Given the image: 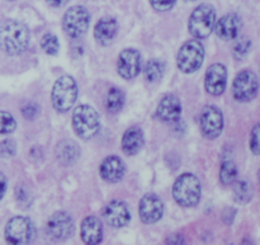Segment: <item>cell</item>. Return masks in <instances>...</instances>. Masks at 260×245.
I'll use <instances>...</instances> for the list:
<instances>
[{
  "mask_svg": "<svg viewBox=\"0 0 260 245\" xmlns=\"http://www.w3.org/2000/svg\"><path fill=\"white\" fill-rule=\"evenodd\" d=\"M29 30L19 20L10 19L0 25V50L7 55L17 56L29 45Z\"/></svg>",
  "mask_w": 260,
  "mask_h": 245,
  "instance_id": "obj_1",
  "label": "cell"
},
{
  "mask_svg": "<svg viewBox=\"0 0 260 245\" xmlns=\"http://www.w3.org/2000/svg\"><path fill=\"white\" fill-rule=\"evenodd\" d=\"M202 187L201 182L192 173L179 175L173 186V197L183 207H194L201 200Z\"/></svg>",
  "mask_w": 260,
  "mask_h": 245,
  "instance_id": "obj_2",
  "label": "cell"
},
{
  "mask_svg": "<svg viewBox=\"0 0 260 245\" xmlns=\"http://www.w3.org/2000/svg\"><path fill=\"white\" fill-rule=\"evenodd\" d=\"M78 98V84L73 76L63 75L56 80L52 88V99L53 108L57 112H68L73 108Z\"/></svg>",
  "mask_w": 260,
  "mask_h": 245,
  "instance_id": "obj_3",
  "label": "cell"
},
{
  "mask_svg": "<svg viewBox=\"0 0 260 245\" xmlns=\"http://www.w3.org/2000/svg\"><path fill=\"white\" fill-rule=\"evenodd\" d=\"M101 127L99 116L90 106H79L73 113V129L80 139L89 140L95 136Z\"/></svg>",
  "mask_w": 260,
  "mask_h": 245,
  "instance_id": "obj_4",
  "label": "cell"
},
{
  "mask_svg": "<svg viewBox=\"0 0 260 245\" xmlns=\"http://www.w3.org/2000/svg\"><path fill=\"white\" fill-rule=\"evenodd\" d=\"M216 10L211 4H201L193 10L188 22L189 33L196 38H206L215 28Z\"/></svg>",
  "mask_w": 260,
  "mask_h": 245,
  "instance_id": "obj_5",
  "label": "cell"
},
{
  "mask_svg": "<svg viewBox=\"0 0 260 245\" xmlns=\"http://www.w3.org/2000/svg\"><path fill=\"white\" fill-rule=\"evenodd\" d=\"M205 58V47L200 41H188L179 48L177 55V66L182 73L192 74L202 66Z\"/></svg>",
  "mask_w": 260,
  "mask_h": 245,
  "instance_id": "obj_6",
  "label": "cell"
},
{
  "mask_svg": "<svg viewBox=\"0 0 260 245\" xmlns=\"http://www.w3.org/2000/svg\"><path fill=\"white\" fill-rule=\"evenodd\" d=\"M36 235L35 225L24 216H15L5 226V240L10 244H29Z\"/></svg>",
  "mask_w": 260,
  "mask_h": 245,
  "instance_id": "obj_7",
  "label": "cell"
},
{
  "mask_svg": "<svg viewBox=\"0 0 260 245\" xmlns=\"http://www.w3.org/2000/svg\"><path fill=\"white\" fill-rule=\"evenodd\" d=\"M90 23L89 12L81 5L69 8L62 19V27L66 35L73 38H79L88 30Z\"/></svg>",
  "mask_w": 260,
  "mask_h": 245,
  "instance_id": "obj_8",
  "label": "cell"
},
{
  "mask_svg": "<svg viewBox=\"0 0 260 245\" xmlns=\"http://www.w3.org/2000/svg\"><path fill=\"white\" fill-rule=\"evenodd\" d=\"M259 79L251 70H243L233 83L234 98L239 102H250L258 96Z\"/></svg>",
  "mask_w": 260,
  "mask_h": 245,
  "instance_id": "obj_9",
  "label": "cell"
},
{
  "mask_svg": "<svg viewBox=\"0 0 260 245\" xmlns=\"http://www.w3.org/2000/svg\"><path fill=\"white\" fill-rule=\"evenodd\" d=\"M201 131L207 139H217L223 130V114L216 106H207L200 116Z\"/></svg>",
  "mask_w": 260,
  "mask_h": 245,
  "instance_id": "obj_10",
  "label": "cell"
},
{
  "mask_svg": "<svg viewBox=\"0 0 260 245\" xmlns=\"http://www.w3.org/2000/svg\"><path fill=\"white\" fill-rule=\"evenodd\" d=\"M46 230L53 240H68L75 231V224L69 213L60 211L55 212L48 219Z\"/></svg>",
  "mask_w": 260,
  "mask_h": 245,
  "instance_id": "obj_11",
  "label": "cell"
},
{
  "mask_svg": "<svg viewBox=\"0 0 260 245\" xmlns=\"http://www.w3.org/2000/svg\"><path fill=\"white\" fill-rule=\"evenodd\" d=\"M117 70L123 79H134L141 71V55L136 48H124L118 56Z\"/></svg>",
  "mask_w": 260,
  "mask_h": 245,
  "instance_id": "obj_12",
  "label": "cell"
},
{
  "mask_svg": "<svg viewBox=\"0 0 260 245\" xmlns=\"http://www.w3.org/2000/svg\"><path fill=\"white\" fill-rule=\"evenodd\" d=\"M139 213L144 224L157 223L164 213L162 201L154 193H147L140 201Z\"/></svg>",
  "mask_w": 260,
  "mask_h": 245,
  "instance_id": "obj_13",
  "label": "cell"
},
{
  "mask_svg": "<svg viewBox=\"0 0 260 245\" xmlns=\"http://www.w3.org/2000/svg\"><path fill=\"white\" fill-rule=\"evenodd\" d=\"M228 85V70L222 64H213L206 71V90L212 96H221Z\"/></svg>",
  "mask_w": 260,
  "mask_h": 245,
  "instance_id": "obj_14",
  "label": "cell"
},
{
  "mask_svg": "<svg viewBox=\"0 0 260 245\" xmlns=\"http://www.w3.org/2000/svg\"><path fill=\"white\" fill-rule=\"evenodd\" d=\"M104 221L112 228H123L131 220V213L128 208L121 201H112L103 210Z\"/></svg>",
  "mask_w": 260,
  "mask_h": 245,
  "instance_id": "obj_15",
  "label": "cell"
},
{
  "mask_svg": "<svg viewBox=\"0 0 260 245\" xmlns=\"http://www.w3.org/2000/svg\"><path fill=\"white\" fill-rule=\"evenodd\" d=\"M243 22L241 18L235 13L226 14L215 23V32L217 37H220L223 41H234L238 38L240 33Z\"/></svg>",
  "mask_w": 260,
  "mask_h": 245,
  "instance_id": "obj_16",
  "label": "cell"
},
{
  "mask_svg": "<svg viewBox=\"0 0 260 245\" xmlns=\"http://www.w3.org/2000/svg\"><path fill=\"white\" fill-rule=\"evenodd\" d=\"M156 114L164 122H177L182 116V103L174 94H168L159 102Z\"/></svg>",
  "mask_w": 260,
  "mask_h": 245,
  "instance_id": "obj_17",
  "label": "cell"
},
{
  "mask_svg": "<svg viewBox=\"0 0 260 245\" xmlns=\"http://www.w3.org/2000/svg\"><path fill=\"white\" fill-rule=\"evenodd\" d=\"M126 167L121 158L118 157H108L102 162L99 168V174L106 182L117 183L123 178Z\"/></svg>",
  "mask_w": 260,
  "mask_h": 245,
  "instance_id": "obj_18",
  "label": "cell"
},
{
  "mask_svg": "<svg viewBox=\"0 0 260 245\" xmlns=\"http://www.w3.org/2000/svg\"><path fill=\"white\" fill-rule=\"evenodd\" d=\"M81 239L85 244H99L103 240V226L94 216H88L80 226Z\"/></svg>",
  "mask_w": 260,
  "mask_h": 245,
  "instance_id": "obj_19",
  "label": "cell"
},
{
  "mask_svg": "<svg viewBox=\"0 0 260 245\" xmlns=\"http://www.w3.org/2000/svg\"><path fill=\"white\" fill-rule=\"evenodd\" d=\"M118 24L114 18H102L94 28V38L98 41L101 45H109L117 35Z\"/></svg>",
  "mask_w": 260,
  "mask_h": 245,
  "instance_id": "obj_20",
  "label": "cell"
},
{
  "mask_svg": "<svg viewBox=\"0 0 260 245\" xmlns=\"http://www.w3.org/2000/svg\"><path fill=\"white\" fill-rule=\"evenodd\" d=\"M144 134L139 127H129L122 137V150L127 155H136L144 146Z\"/></svg>",
  "mask_w": 260,
  "mask_h": 245,
  "instance_id": "obj_21",
  "label": "cell"
},
{
  "mask_svg": "<svg viewBox=\"0 0 260 245\" xmlns=\"http://www.w3.org/2000/svg\"><path fill=\"white\" fill-rule=\"evenodd\" d=\"M56 158L62 165H71L80 157V149L70 140H62L56 146Z\"/></svg>",
  "mask_w": 260,
  "mask_h": 245,
  "instance_id": "obj_22",
  "label": "cell"
},
{
  "mask_svg": "<svg viewBox=\"0 0 260 245\" xmlns=\"http://www.w3.org/2000/svg\"><path fill=\"white\" fill-rule=\"evenodd\" d=\"M165 71V64L161 60H157V58H152V60L147 61V64L145 65V79H146L149 83H156L160 79L162 78Z\"/></svg>",
  "mask_w": 260,
  "mask_h": 245,
  "instance_id": "obj_23",
  "label": "cell"
},
{
  "mask_svg": "<svg viewBox=\"0 0 260 245\" xmlns=\"http://www.w3.org/2000/svg\"><path fill=\"white\" fill-rule=\"evenodd\" d=\"M253 197V187L248 180H238L234 182V198L236 202L245 205Z\"/></svg>",
  "mask_w": 260,
  "mask_h": 245,
  "instance_id": "obj_24",
  "label": "cell"
},
{
  "mask_svg": "<svg viewBox=\"0 0 260 245\" xmlns=\"http://www.w3.org/2000/svg\"><path fill=\"white\" fill-rule=\"evenodd\" d=\"M124 103V96L121 89L111 88L106 97V108L111 113H117L122 109Z\"/></svg>",
  "mask_w": 260,
  "mask_h": 245,
  "instance_id": "obj_25",
  "label": "cell"
},
{
  "mask_svg": "<svg viewBox=\"0 0 260 245\" xmlns=\"http://www.w3.org/2000/svg\"><path fill=\"white\" fill-rule=\"evenodd\" d=\"M238 177V167L233 160H223L220 169V180L222 185H233Z\"/></svg>",
  "mask_w": 260,
  "mask_h": 245,
  "instance_id": "obj_26",
  "label": "cell"
},
{
  "mask_svg": "<svg viewBox=\"0 0 260 245\" xmlns=\"http://www.w3.org/2000/svg\"><path fill=\"white\" fill-rule=\"evenodd\" d=\"M41 47L45 51L47 55L55 56L57 55L58 50H60V43H58L57 37L52 33H46L41 40Z\"/></svg>",
  "mask_w": 260,
  "mask_h": 245,
  "instance_id": "obj_27",
  "label": "cell"
},
{
  "mask_svg": "<svg viewBox=\"0 0 260 245\" xmlns=\"http://www.w3.org/2000/svg\"><path fill=\"white\" fill-rule=\"evenodd\" d=\"M17 127L14 117L10 113L0 111V134H12Z\"/></svg>",
  "mask_w": 260,
  "mask_h": 245,
  "instance_id": "obj_28",
  "label": "cell"
},
{
  "mask_svg": "<svg viewBox=\"0 0 260 245\" xmlns=\"http://www.w3.org/2000/svg\"><path fill=\"white\" fill-rule=\"evenodd\" d=\"M250 47L251 42L249 38H240V40L235 43V46H234V57H235L236 60H243V58L249 53Z\"/></svg>",
  "mask_w": 260,
  "mask_h": 245,
  "instance_id": "obj_29",
  "label": "cell"
},
{
  "mask_svg": "<svg viewBox=\"0 0 260 245\" xmlns=\"http://www.w3.org/2000/svg\"><path fill=\"white\" fill-rule=\"evenodd\" d=\"M251 152L254 155H260V122L253 127L250 132V141H249Z\"/></svg>",
  "mask_w": 260,
  "mask_h": 245,
  "instance_id": "obj_30",
  "label": "cell"
},
{
  "mask_svg": "<svg viewBox=\"0 0 260 245\" xmlns=\"http://www.w3.org/2000/svg\"><path fill=\"white\" fill-rule=\"evenodd\" d=\"M15 151H17V144L14 140L7 139L0 142V155L3 158L14 157Z\"/></svg>",
  "mask_w": 260,
  "mask_h": 245,
  "instance_id": "obj_31",
  "label": "cell"
},
{
  "mask_svg": "<svg viewBox=\"0 0 260 245\" xmlns=\"http://www.w3.org/2000/svg\"><path fill=\"white\" fill-rule=\"evenodd\" d=\"M177 0H150V4L157 12H167L174 7Z\"/></svg>",
  "mask_w": 260,
  "mask_h": 245,
  "instance_id": "obj_32",
  "label": "cell"
},
{
  "mask_svg": "<svg viewBox=\"0 0 260 245\" xmlns=\"http://www.w3.org/2000/svg\"><path fill=\"white\" fill-rule=\"evenodd\" d=\"M40 107L35 103H27L22 107V113L23 116L27 119H33L38 114Z\"/></svg>",
  "mask_w": 260,
  "mask_h": 245,
  "instance_id": "obj_33",
  "label": "cell"
},
{
  "mask_svg": "<svg viewBox=\"0 0 260 245\" xmlns=\"http://www.w3.org/2000/svg\"><path fill=\"white\" fill-rule=\"evenodd\" d=\"M7 187H8L7 177H5L3 173H0V200H2L3 196H4L5 191H7Z\"/></svg>",
  "mask_w": 260,
  "mask_h": 245,
  "instance_id": "obj_34",
  "label": "cell"
},
{
  "mask_svg": "<svg viewBox=\"0 0 260 245\" xmlns=\"http://www.w3.org/2000/svg\"><path fill=\"white\" fill-rule=\"evenodd\" d=\"M46 2L50 5H52V7H61V5L65 4L68 0H46Z\"/></svg>",
  "mask_w": 260,
  "mask_h": 245,
  "instance_id": "obj_35",
  "label": "cell"
},
{
  "mask_svg": "<svg viewBox=\"0 0 260 245\" xmlns=\"http://www.w3.org/2000/svg\"><path fill=\"white\" fill-rule=\"evenodd\" d=\"M168 243H172V244H180L183 243V239L180 235H177L175 238H169L168 239Z\"/></svg>",
  "mask_w": 260,
  "mask_h": 245,
  "instance_id": "obj_36",
  "label": "cell"
},
{
  "mask_svg": "<svg viewBox=\"0 0 260 245\" xmlns=\"http://www.w3.org/2000/svg\"><path fill=\"white\" fill-rule=\"evenodd\" d=\"M258 179H259V182H260V169H259V173H258Z\"/></svg>",
  "mask_w": 260,
  "mask_h": 245,
  "instance_id": "obj_37",
  "label": "cell"
},
{
  "mask_svg": "<svg viewBox=\"0 0 260 245\" xmlns=\"http://www.w3.org/2000/svg\"><path fill=\"white\" fill-rule=\"evenodd\" d=\"M185 2H196V0H185Z\"/></svg>",
  "mask_w": 260,
  "mask_h": 245,
  "instance_id": "obj_38",
  "label": "cell"
},
{
  "mask_svg": "<svg viewBox=\"0 0 260 245\" xmlns=\"http://www.w3.org/2000/svg\"><path fill=\"white\" fill-rule=\"evenodd\" d=\"M9 2H13V0H9Z\"/></svg>",
  "mask_w": 260,
  "mask_h": 245,
  "instance_id": "obj_39",
  "label": "cell"
}]
</instances>
